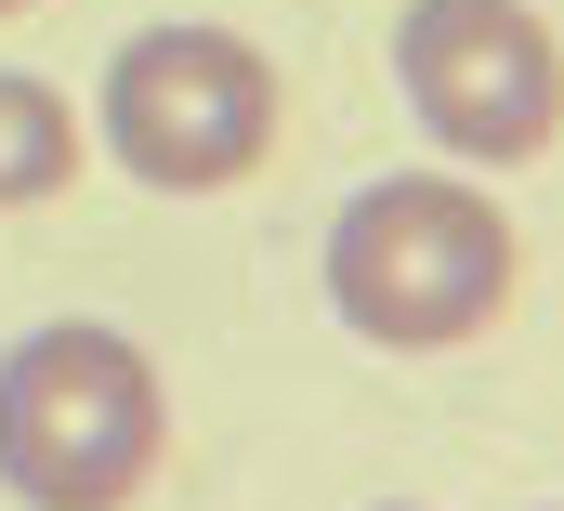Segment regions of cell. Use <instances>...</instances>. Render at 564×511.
Listing matches in <instances>:
<instances>
[{"mask_svg":"<svg viewBox=\"0 0 564 511\" xmlns=\"http://www.w3.org/2000/svg\"><path fill=\"white\" fill-rule=\"evenodd\" d=\"M512 275H525L512 210H499L473 171H381V184L341 197V224H328V302H341V328L381 341V355H446V341L499 328Z\"/></svg>","mask_w":564,"mask_h":511,"instance_id":"1","label":"cell"},{"mask_svg":"<svg viewBox=\"0 0 564 511\" xmlns=\"http://www.w3.org/2000/svg\"><path fill=\"white\" fill-rule=\"evenodd\" d=\"M171 446V406L119 328L53 315L0 355V486L26 511H132Z\"/></svg>","mask_w":564,"mask_h":511,"instance_id":"2","label":"cell"},{"mask_svg":"<svg viewBox=\"0 0 564 511\" xmlns=\"http://www.w3.org/2000/svg\"><path fill=\"white\" fill-rule=\"evenodd\" d=\"M93 119H106V144H119L132 184H158V197H224L276 144V66L237 26H144V40H119Z\"/></svg>","mask_w":564,"mask_h":511,"instance_id":"3","label":"cell"},{"mask_svg":"<svg viewBox=\"0 0 564 511\" xmlns=\"http://www.w3.org/2000/svg\"><path fill=\"white\" fill-rule=\"evenodd\" d=\"M394 79H408V119L473 171H512L564 131V53L525 0H408Z\"/></svg>","mask_w":564,"mask_h":511,"instance_id":"4","label":"cell"},{"mask_svg":"<svg viewBox=\"0 0 564 511\" xmlns=\"http://www.w3.org/2000/svg\"><path fill=\"white\" fill-rule=\"evenodd\" d=\"M66 171H79V119H66V93L26 79V66H0V210H40Z\"/></svg>","mask_w":564,"mask_h":511,"instance_id":"5","label":"cell"},{"mask_svg":"<svg viewBox=\"0 0 564 511\" xmlns=\"http://www.w3.org/2000/svg\"><path fill=\"white\" fill-rule=\"evenodd\" d=\"M381 511H421V499H381Z\"/></svg>","mask_w":564,"mask_h":511,"instance_id":"6","label":"cell"},{"mask_svg":"<svg viewBox=\"0 0 564 511\" xmlns=\"http://www.w3.org/2000/svg\"><path fill=\"white\" fill-rule=\"evenodd\" d=\"M0 13H26V0H0Z\"/></svg>","mask_w":564,"mask_h":511,"instance_id":"7","label":"cell"}]
</instances>
